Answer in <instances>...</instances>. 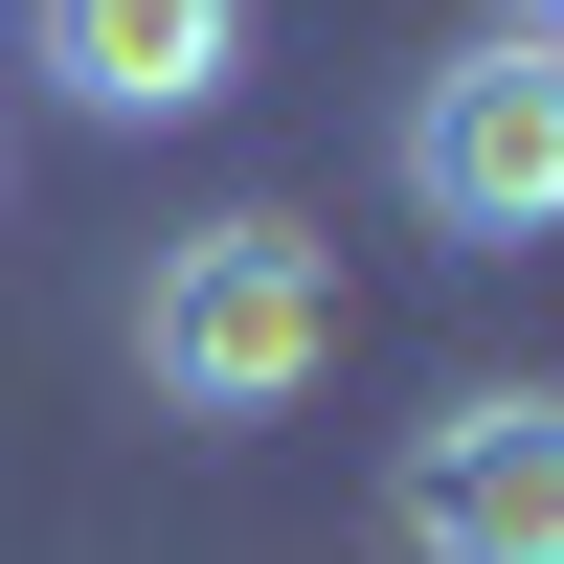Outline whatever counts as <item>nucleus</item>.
I'll return each mask as SVG.
<instances>
[{"instance_id":"20e7f679","label":"nucleus","mask_w":564,"mask_h":564,"mask_svg":"<svg viewBox=\"0 0 564 564\" xmlns=\"http://www.w3.org/2000/svg\"><path fill=\"white\" fill-rule=\"evenodd\" d=\"M0 23L90 135H181V113L249 90V0H0Z\"/></svg>"},{"instance_id":"f03ea898","label":"nucleus","mask_w":564,"mask_h":564,"mask_svg":"<svg viewBox=\"0 0 564 564\" xmlns=\"http://www.w3.org/2000/svg\"><path fill=\"white\" fill-rule=\"evenodd\" d=\"M384 181H406L430 249H564V45L542 23H475L452 68H406Z\"/></svg>"},{"instance_id":"39448f33","label":"nucleus","mask_w":564,"mask_h":564,"mask_svg":"<svg viewBox=\"0 0 564 564\" xmlns=\"http://www.w3.org/2000/svg\"><path fill=\"white\" fill-rule=\"evenodd\" d=\"M497 23H542V45H564V0H497Z\"/></svg>"},{"instance_id":"f257e3e1","label":"nucleus","mask_w":564,"mask_h":564,"mask_svg":"<svg viewBox=\"0 0 564 564\" xmlns=\"http://www.w3.org/2000/svg\"><path fill=\"white\" fill-rule=\"evenodd\" d=\"M135 384H159L181 430H271V406H316V384H339V249H316L294 204L181 226V249L135 271Z\"/></svg>"},{"instance_id":"7ed1b4c3","label":"nucleus","mask_w":564,"mask_h":564,"mask_svg":"<svg viewBox=\"0 0 564 564\" xmlns=\"http://www.w3.org/2000/svg\"><path fill=\"white\" fill-rule=\"evenodd\" d=\"M406 564H564V384H452L384 475Z\"/></svg>"}]
</instances>
